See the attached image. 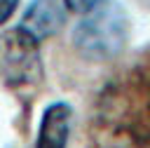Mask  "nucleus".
Returning a JSON list of instances; mask_svg holds the SVG:
<instances>
[{"label": "nucleus", "mask_w": 150, "mask_h": 148, "mask_svg": "<svg viewBox=\"0 0 150 148\" xmlns=\"http://www.w3.org/2000/svg\"><path fill=\"white\" fill-rule=\"evenodd\" d=\"M45 78L40 40L26 28L14 26L0 33V82L9 89L40 85Z\"/></svg>", "instance_id": "nucleus-2"}, {"label": "nucleus", "mask_w": 150, "mask_h": 148, "mask_svg": "<svg viewBox=\"0 0 150 148\" xmlns=\"http://www.w3.org/2000/svg\"><path fill=\"white\" fill-rule=\"evenodd\" d=\"M73 125V108L66 101H52L40 120L35 148H66Z\"/></svg>", "instance_id": "nucleus-4"}, {"label": "nucleus", "mask_w": 150, "mask_h": 148, "mask_svg": "<svg viewBox=\"0 0 150 148\" xmlns=\"http://www.w3.org/2000/svg\"><path fill=\"white\" fill-rule=\"evenodd\" d=\"M68 16V7L63 0H30L21 16V28H26L35 40H45L56 35Z\"/></svg>", "instance_id": "nucleus-3"}, {"label": "nucleus", "mask_w": 150, "mask_h": 148, "mask_svg": "<svg viewBox=\"0 0 150 148\" xmlns=\"http://www.w3.org/2000/svg\"><path fill=\"white\" fill-rule=\"evenodd\" d=\"M66 2V7L70 9V12H77V14H84V12H89V9H94V7H98L101 2H105V0H63Z\"/></svg>", "instance_id": "nucleus-5"}, {"label": "nucleus", "mask_w": 150, "mask_h": 148, "mask_svg": "<svg viewBox=\"0 0 150 148\" xmlns=\"http://www.w3.org/2000/svg\"><path fill=\"white\" fill-rule=\"evenodd\" d=\"M16 7H19V0H0V26L16 12Z\"/></svg>", "instance_id": "nucleus-6"}, {"label": "nucleus", "mask_w": 150, "mask_h": 148, "mask_svg": "<svg viewBox=\"0 0 150 148\" xmlns=\"http://www.w3.org/2000/svg\"><path fill=\"white\" fill-rule=\"evenodd\" d=\"M129 16L117 2H101L84 12V19L73 28V47L89 61H110L122 54L129 40Z\"/></svg>", "instance_id": "nucleus-1"}]
</instances>
